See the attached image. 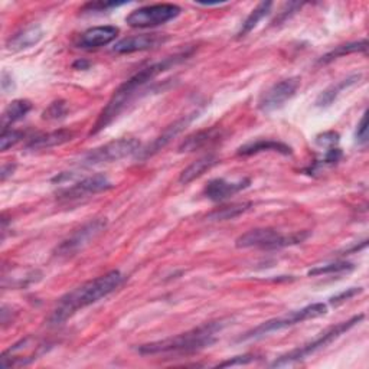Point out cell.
Segmentation results:
<instances>
[{"instance_id": "obj_1", "label": "cell", "mask_w": 369, "mask_h": 369, "mask_svg": "<svg viewBox=\"0 0 369 369\" xmlns=\"http://www.w3.org/2000/svg\"><path fill=\"white\" fill-rule=\"evenodd\" d=\"M188 57L189 54L182 52L175 57L161 59L160 62H154L146 68H142L140 71L131 75L127 81H124L117 89L114 91V94L108 100L107 106L100 113L94 127H92L91 130V134H97L101 130H104L110 123H113L115 119L119 117V115L126 110V107L130 103H133L138 97L140 91H143V88L147 84H150L159 74L166 71V69L172 68L173 65L179 64L180 61L187 59Z\"/></svg>"}, {"instance_id": "obj_2", "label": "cell", "mask_w": 369, "mask_h": 369, "mask_svg": "<svg viewBox=\"0 0 369 369\" xmlns=\"http://www.w3.org/2000/svg\"><path fill=\"white\" fill-rule=\"evenodd\" d=\"M124 282V275L119 270H111L104 275L89 280L74 290L64 294L55 308L52 309L48 323L52 326L61 325L78 310L99 302V300L111 294L115 289H119Z\"/></svg>"}, {"instance_id": "obj_3", "label": "cell", "mask_w": 369, "mask_h": 369, "mask_svg": "<svg viewBox=\"0 0 369 369\" xmlns=\"http://www.w3.org/2000/svg\"><path fill=\"white\" fill-rule=\"evenodd\" d=\"M226 326V320H214L203 323V325L172 336L164 340L150 342L138 346L137 352L140 355H188L199 352L217 340V333Z\"/></svg>"}, {"instance_id": "obj_4", "label": "cell", "mask_w": 369, "mask_h": 369, "mask_svg": "<svg viewBox=\"0 0 369 369\" xmlns=\"http://www.w3.org/2000/svg\"><path fill=\"white\" fill-rule=\"evenodd\" d=\"M363 317H365L363 314H358V316L351 317L349 320L338 323V325L329 328L328 331H325L321 335H319L314 340H312V342H309V343H306L303 346H300V348H297V349L290 351L286 355H282L280 358H277L271 363V366L273 368H282V366H289V365H293L296 362H300V361L306 359L308 356L316 354L317 351H320L323 348H326L328 345H331L333 340H336L338 338H340L343 333L351 331L354 326L358 325V323Z\"/></svg>"}, {"instance_id": "obj_5", "label": "cell", "mask_w": 369, "mask_h": 369, "mask_svg": "<svg viewBox=\"0 0 369 369\" xmlns=\"http://www.w3.org/2000/svg\"><path fill=\"white\" fill-rule=\"evenodd\" d=\"M326 312H328L326 305L313 303V305H309V306L300 309V310L290 312L286 316H280V317L267 320V321L261 323L260 326L254 328L252 331L244 333L238 340L243 342V340H249V339H259V338L267 336V335H270L273 332H279L282 329L294 326V325H297V323H303L306 320L320 317L323 314H326Z\"/></svg>"}, {"instance_id": "obj_6", "label": "cell", "mask_w": 369, "mask_h": 369, "mask_svg": "<svg viewBox=\"0 0 369 369\" xmlns=\"http://www.w3.org/2000/svg\"><path fill=\"white\" fill-rule=\"evenodd\" d=\"M309 237L308 233H297L284 236L273 228H256L240 236L236 241L238 248H260V249H280L284 247L303 243Z\"/></svg>"}, {"instance_id": "obj_7", "label": "cell", "mask_w": 369, "mask_h": 369, "mask_svg": "<svg viewBox=\"0 0 369 369\" xmlns=\"http://www.w3.org/2000/svg\"><path fill=\"white\" fill-rule=\"evenodd\" d=\"M107 228V219L106 218H96L91 219L74 233L66 237L54 251V256L58 259H68L77 256L80 251H82L85 247H88L92 241H94L103 231Z\"/></svg>"}, {"instance_id": "obj_8", "label": "cell", "mask_w": 369, "mask_h": 369, "mask_svg": "<svg viewBox=\"0 0 369 369\" xmlns=\"http://www.w3.org/2000/svg\"><path fill=\"white\" fill-rule=\"evenodd\" d=\"M140 150V142L133 137H122L117 140L108 142L94 150H91L82 160L85 166H97L113 164V161L122 160Z\"/></svg>"}, {"instance_id": "obj_9", "label": "cell", "mask_w": 369, "mask_h": 369, "mask_svg": "<svg viewBox=\"0 0 369 369\" xmlns=\"http://www.w3.org/2000/svg\"><path fill=\"white\" fill-rule=\"evenodd\" d=\"M180 12V8L176 5L159 3L133 10L126 17V22L131 28H154L176 19Z\"/></svg>"}, {"instance_id": "obj_10", "label": "cell", "mask_w": 369, "mask_h": 369, "mask_svg": "<svg viewBox=\"0 0 369 369\" xmlns=\"http://www.w3.org/2000/svg\"><path fill=\"white\" fill-rule=\"evenodd\" d=\"M300 87V80L297 77L283 80L271 85L259 100V108L263 113H271L282 108L289 100H291Z\"/></svg>"}, {"instance_id": "obj_11", "label": "cell", "mask_w": 369, "mask_h": 369, "mask_svg": "<svg viewBox=\"0 0 369 369\" xmlns=\"http://www.w3.org/2000/svg\"><path fill=\"white\" fill-rule=\"evenodd\" d=\"M198 114H199V111H194L191 114L184 115V117L176 120L173 124L166 127V130L161 133L157 138H154V140L147 147H145L143 150H138L137 152V157L145 160V159L156 154L157 152H160L164 147H166L176 136H179L184 129H187L194 122V119L198 117Z\"/></svg>"}, {"instance_id": "obj_12", "label": "cell", "mask_w": 369, "mask_h": 369, "mask_svg": "<svg viewBox=\"0 0 369 369\" xmlns=\"http://www.w3.org/2000/svg\"><path fill=\"white\" fill-rule=\"evenodd\" d=\"M168 41L166 35L160 34H143V35H134L119 41L113 46V51L115 54H133V52H142L147 50L157 48V46L164 45Z\"/></svg>"}, {"instance_id": "obj_13", "label": "cell", "mask_w": 369, "mask_h": 369, "mask_svg": "<svg viewBox=\"0 0 369 369\" xmlns=\"http://www.w3.org/2000/svg\"><path fill=\"white\" fill-rule=\"evenodd\" d=\"M113 188V183L103 175H94L82 179L81 182L73 184L71 188L65 189L61 192V198L66 201H73V199H80L87 195H96L100 192H106Z\"/></svg>"}, {"instance_id": "obj_14", "label": "cell", "mask_w": 369, "mask_h": 369, "mask_svg": "<svg viewBox=\"0 0 369 369\" xmlns=\"http://www.w3.org/2000/svg\"><path fill=\"white\" fill-rule=\"evenodd\" d=\"M249 179H241L238 182H228L225 179H214L208 182L203 189V195L214 202L225 201L249 187Z\"/></svg>"}, {"instance_id": "obj_15", "label": "cell", "mask_w": 369, "mask_h": 369, "mask_svg": "<svg viewBox=\"0 0 369 369\" xmlns=\"http://www.w3.org/2000/svg\"><path fill=\"white\" fill-rule=\"evenodd\" d=\"M119 28L106 25V27H96L87 29L78 36L77 46L82 50H94L100 48V46H106L110 42H113L119 35Z\"/></svg>"}, {"instance_id": "obj_16", "label": "cell", "mask_w": 369, "mask_h": 369, "mask_svg": "<svg viewBox=\"0 0 369 369\" xmlns=\"http://www.w3.org/2000/svg\"><path fill=\"white\" fill-rule=\"evenodd\" d=\"M221 137H222V130L219 127H211V129L196 131L184 138L182 145L179 146V152L191 153V152L205 149L208 146L217 143L218 140H221Z\"/></svg>"}, {"instance_id": "obj_17", "label": "cell", "mask_w": 369, "mask_h": 369, "mask_svg": "<svg viewBox=\"0 0 369 369\" xmlns=\"http://www.w3.org/2000/svg\"><path fill=\"white\" fill-rule=\"evenodd\" d=\"M74 137V133L71 130H55L51 133H45L41 136H36L27 143L28 150H43V149H51L61 145H65L71 142Z\"/></svg>"}, {"instance_id": "obj_18", "label": "cell", "mask_w": 369, "mask_h": 369, "mask_svg": "<svg viewBox=\"0 0 369 369\" xmlns=\"http://www.w3.org/2000/svg\"><path fill=\"white\" fill-rule=\"evenodd\" d=\"M43 38V31L41 29V27L38 25H32L28 27L25 29H22L20 32L15 34L6 43L8 50L12 52H19L23 50H29L32 46H35L36 43H39V41Z\"/></svg>"}, {"instance_id": "obj_19", "label": "cell", "mask_w": 369, "mask_h": 369, "mask_svg": "<svg viewBox=\"0 0 369 369\" xmlns=\"http://www.w3.org/2000/svg\"><path fill=\"white\" fill-rule=\"evenodd\" d=\"M219 164V159L215 154H206L198 160H195L192 165H189L187 169L182 171L179 176V183L182 184H188L194 182L195 179L201 178L205 172L211 171L215 165Z\"/></svg>"}, {"instance_id": "obj_20", "label": "cell", "mask_w": 369, "mask_h": 369, "mask_svg": "<svg viewBox=\"0 0 369 369\" xmlns=\"http://www.w3.org/2000/svg\"><path fill=\"white\" fill-rule=\"evenodd\" d=\"M261 152H277L282 154H291V149L287 145L277 140H270V138H260V140L247 143L238 149L240 156H251Z\"/></svg>"}, {"instance_id": "obj_21", "label": "cell", "mask_w": 369, "mask_h": 369, "mask_svg": "<svg viewBox=\"0 0 369 369\" xmlns=\"http://www.w3.org/2000/svg\"><path fill=\"white\" fill-rule=\"evenodd\" d=\"M361 80V75L359 74H354L345 80H340L338 81L336 84H332L331 87H328L325 91L321 92V94L317 97L316 100V107H320V108H326L329 106H332L335 103V100L340 96V92L348 89L349 87L355 85L358 81Z\"/></svg>"}, {"instance_id": "obj_22", "label": "cell", "mask_w": 369, "mask_h": 369, "mask_svg": "<svg viewBox=\"0 0 369 369\" xmlns=\"http://www.w3.org/2000/svg\"><path fill=\"white\" fill-rule=\"evenodd\" d=\"M32 110V103L28 100H15L12 101L2 115V130L9 129L13 123L22 120Z\"/></svg>"}, {"instance_id": "obj_23", "label": "cell", "mask_w": 369, "mask_h": 369, "mask_svg": "<svg viewBox=\"0 0 369 369\" xmlns=\"http://www.w3.org/2000/svg\"><path fill=\"white\" fill-rule=\"evenodd\" d=\"M252 206L251 202H243V203H234L218 208V210L212 211L211 214H208L206 219L208 221H228V219H236L240 215L245 214L249 208Z\"/></svg>"}, {"instance_id": "obj_24", "label": "cell", "mask_w": 369, "mask_h": 369, "mask_svg": "<svg viewBox=\"0 0 369 369\" xmlns=\"http://www.w3.org/2000/svg\"><path fill=\"white\" fill-rule=\"evenodd\" d=\"M271 8H273V3H271V2H263V3H260L256 9H254V10L248 15V17L244 20V23H243V27H241L240 32L237 34L238 38H243V36L248 35L254 28H256V27L259 25V23H260L267 15H270Z\"/></svg>"}, {"instance_id": "obj_25", "label": "cell", "mask_w": 369, "mask_h": 369, "mask_svg": "<svg viewBox=\"0 0 369 369\" xmlns=\"http://www.w3.org/2000/svg\"><path fill=\"white\" fill-rule=\"evenodd\" d=\"M366 48H368V42L365 39L363 41H358V42H352V43L340 45V46H336V50L331 51L325 57H321L319 59V64H329L333 59H338V58L345 57V55H351V54H355V52H366Z\"/></svg>"}, {"instance_id": "obj_26", "label": "cell", "mask_w": 369, "mask_h": 369, "mask_svg": "<svg viewBox=\"0 0 369 369\" xmlns=\"http://www.w3.org/2000/svg\"><path fill=\"white\" fill-rule=\"evenodd\" d=\"M23 137H25V133L20 130H13V129L2 130V136H0V149H2V152H6L8 149L17 145Z\"/></svg>"}, {"instance_id": "obj_27", "label": "cell", "mask_w": 369, "mask_h": 369, "mask_svg": "<svg viewBox=\"0 0 369 369\" xmlns=\"http://www.w3.org/2000/svg\"><path fill=\"white\" fill-rule=\"evenodd\" d=\"M354 264L351 263H346V261H338V263H332L328 266H321V267H316L313 270L309 271V275H321V274H332V273H343V271H349L354 270Z\"/></svg>"}, {"instance_id": "obj_28", "label": "cell", "mask_w": 369, "mask_h": 369, "mask_svg": "<svg viewBox=\"0 0 369 369\" xmlns=\"http://www.w3.org/2000/svg\"><path fill=\"white\" fill-rule=\"evenodd\" d=\"M68 111L66 103L59 100V101H54L48 108L43 111V119L46 120H58L65 117V114Z\"/></svg>"}, {"instance_id": "obj_29", "label": "cell", "mask_w": 369, "mask_h": 369, "mask_svg": "<svg viewBox=\"0 0 369 369\" xmlns=\"http://www.w3.org/2000/svg\"><path fill=\"white\" fill-rule=\"evenodd\" d=\"M124 5L123 2L117 3V2H94V3H87L82 8V12H107L113 8H117Z\"/></svg>"}, {"instance_id": "obj_30", "label": "cell", "mask_w": 369, "mask_h": 369, "mask_svg": "<svg viewBox=\"0 0 369 369\" xmlns=\"http://www.w3.org/2000/svg\"><path fill=\"white\" fill-rule=\"evenodd\" d=\"M338 142H339V134L335 131H326L316 137V143L325 147H335Z\"/></svg>"}, {"instance_id": "obj_31", "label": "cell", "mask_w": 369, "mask_h": 369, "mask_svg": "<svg viewBox=\"0 0 369 369\" xmlns=\"http://www.w3.org/2000/svg\"><path fill=\"white\" fill-rule=\"evenodd\" d=\"M356 143L361 146H365L368 143V123H366V113L362 115V119L356 129Z\"/></svg>"}, {"instance_id": "obj_32", "label": "cell", "mask_w": 369, "mask_h": 369, "mask_svg": "<svg viewBox=\"0 0 369 369\" xmlns=\"http://www.w3.org/2000/svg\"><path fill=\"white\" fill-rule=\"evenodd\" d=\"M254 358H256V356H254V355H244V356H236V358H233V359H229V361H225V362H221V363H218L217 366H219V368H224V366L247 365V363L252 362V361H254Z\"/></svg>"}, {"instance_id": "obj_33", "label": "cell", "mask_w": 369, "mask_h": 369, "mask_svg": "<svg viewBox=\"0 0 369 369\" xmlns=\"http://www.w3.org/2000/svg\"><path fill=\"white\" fill-rule=\"evenodd\" d=\"M361 291H362L361 287H358V289H349L348 291H343V293L335 296V297L332 298V303H340V302H345V300H349L351 297H354L355 294H358V293H361Z\"/></svg>"}, {"instance_id": "obj_34", "label": "cell", "mask_w": 369, "mask_h": 369, "mask_svg": "<svg viewBox=\"0 0 369 369\" xmlns=\"http://www.w3.org/2000/svg\"><path fill=\"white\" fill-rule=\"evenodd\" d=\"M340 157H342V152H340V149H338V147H331V149L328 150L326 156H325V160H323V161H325V164L333 165V164H338V161L340 160Z\"/></svg>"}, {"instance_id": "obj_35", "label": "cell", "mask_w": 369, "mask_h": 369, "mask_svg": "<svg viewBox=\"0 0 369 369\" xmlns=\"http://www.w3.org/2000/svg\"><path fill=\"white\" fill-rule=\"evenodd\" d=\"M0 84H2V89H3V92H6V94L15 89V82H13L12 74H9L8 71L2 73V81H0Z\"/></svg>"}, {"instance_id": "obj_36", "label": "cell", "mask_w": 369, "mask_h": 369, "mask_svg": "<svg viewBox=\"0 0 369 369\" xmlns=\"http://www.w3.org/2000/svg\"><path fill=\"white\" fill-rule=\"evenodd\" d=\"M16 171V165L15 164H6L2 166V172H0V180L5 182L9 176H12Z\"/></svg>"}, {"instance_id": "obj_37", "label": "cell", "mask_w": 369, "mask_h": 369, "mask_svg": "<svg viewBox=\"0 0 369 369\" xmlns=\"http://www.w3.org/2000/svg\"><path fill=\"white\" fill-rule=\"evenodd\" d=\"M88 66H89V62L84 61V59H78L73 64L74 69H88Z\"/></svg>"}]
</instances>
